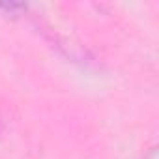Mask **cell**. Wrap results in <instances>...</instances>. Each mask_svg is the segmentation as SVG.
I'll return each instance as SVG.
<instances>
[{
    "mask_svg": "<svg viewBox=\"0 0 159 159\" xmlns=\"http://www.w3.org/2000/svg\"><path fill=\"white\" fill-rule=\"evenodd\" d=\"M144 159H157V152H155V148H152V152H150Z\"/></svg>",
    "mask_w": 159,
    "mask_h": 159,
    "instance_id": "cell-1",
    "label": "cell"
}]
</instances>
